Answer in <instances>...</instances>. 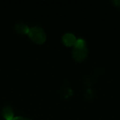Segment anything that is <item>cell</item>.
Wrapping results in <instances>:
<instances>
[{
	"instance_id": "2",
	"label": "cell",
	"mask_w": 120,
	"mask_h": 120,
	"mask_svg": "<svg viewBox=\"0 0 120 120\" xmlns=\"http://www.w3.org/2000/svg\"><path fill=\"white\" fill-rule=\"evenodd\" d=\"M88 54V49L86 47L77 48L74 47L72 49V56L77 61H82L86 58Z\"/></svg>"
},
{
	"instance_id": "3",
	"label": "cell",
	"mask_w": 120,
	"mask_h": 120,
	"mask_svg": "<svg viewBox=\"0 0 120 120\" xmlns=\"http://www.w3.org/2000/svg\"><path fill=\"white\" fill-rule=\"evenodd\" d=\"M62 40H63V44L65 46H70L75 45L77 39H76L75 36L73 34H72V33H65L63 36Z\"/></svg>"
},
{
	"instance_id": "6",
	"label": "cell",
	"mask_w": 120,
	"mask_h": 120,
	"mask_svg": "<svg viewBox=\"0 0 120 120\" xmlns=\"http://www.w3.org/2000/svg\"><path fill=\"white\" fill-rule=\"evenodd\" d=\"M86 41L84 39L79 38L77 39L76 40V42L74 45V47H77V48H82V47H86Z\"/></svg>"
},
{
	"instance_id": "5",
	"label": "cell",
	"mask_w": 120,
	"mask_h": 120,
	"mask_svg": "<svg viewBox=\"0 0 120 120\" xmlns=\"http://www.w3.org/2000/svg\"><path fill=\"white\" fill-rule=\"evenodd\" d=\"M14 29L17 32L20 34H27L30 30L28 26L25 23L22 22L15 23L14 25Z\"/></svg>"
},
{
	"instance_id": "4",
	"label": "cell",
	"mask_w": 120,
	"mask_h": 120,
	"mask_svg": "<svg viewBox=\"0 0 120 120\" xmlns=\"http://www.w3.org/2000/svg\"><path fill=\"white\" fill-rule=\"evenodd\" d=\"M1 115L6 120H11L14 117V112L10 106H5L1 110Z\"/></svg>"
},
{
	"instance_id": "7",
	"label": "cell",
	"mask_w": 120,
	"mask_h": 120,
	"mask_svg": "<svg viewBox=\"0 0 120 120\" xmlns=\"http://www.w3.org/2000/svg\"><path fill=\"white\" fill-rule=\"evenodd\" d=\"M11 120H31L29 118H27V117H21V116H17V117H13Z\"/></svg>"
},
{
	"instance_id": "1",
	"label": "cell",
	"mask_w": 120,
	"mask_h": 120,
	"mask_svg": "<svg viewBox=\"0 0 120 120\" xmlns=\"http://www.w3.org/2000/svg\"><path fill=\"white\" fill-rule=\"evenodd\" d=\"M32 41L37 44H42L46 41V34L45 31L39 26H33L30 28L27 33Z\"/></svg>"
}]
</instances>
